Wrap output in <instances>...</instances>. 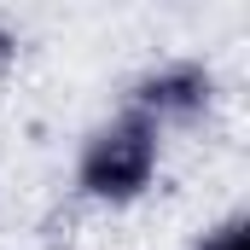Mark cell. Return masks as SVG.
<instances>
[{"label": "cell", "instance_id": "4", "mask_svg": "<svg viewBox=\"0 0 250 250\" xmlns=\"http://www.w3.org/2000/svg\"><path fill=\"white\" fill-rule=\"evenodd\" d=\"M12 59V35H6V29H0V64Z\"/></svg>", "mask_w": 250, "mask_h": 250}, {"label": "cell", "instance_id": "2", "mask_svg": "<svg viewBox=\"0 0 250 250\" xmlns=\"http://www.w3.org/2000/svg\"><path fill=\"white\" fill-rule=\"evenodd\" d=\"M204 99H209V76H204L198 64H169V70H157V76L140 82V105H146V111L192 117Z\"/></svg>", "mask_w": 250, "mask_h": 250}, {"label": "cell", "instance_id": "1", "mask_svg": "<svg viewBox=\"0 0 250 250\" xmlns=\"http://www.w3.org/2000/svg\"><path fill=\"white\" fill-rule=\"evenodd\" d=\"M157 169V134L146 117H123L111 123L82 157V187L99 198H134Z\"/></svg>", "mask_w": 250, "mask_h": 250}, {"label": "cell", "instance_id": "3", "mask_svg": "<svg viewBox=\"0 0 250 250\" xmlns=\"http://www.w3.org/2000/svg\"><path fill=\"white\" fill-rule=\"evenodd\" d=\"M198 250H250V233L239 227V221H227L221 233H209V239H204Z\"/></svg>", "mask_w": 250, "mask_h": 250}]
</instances>
